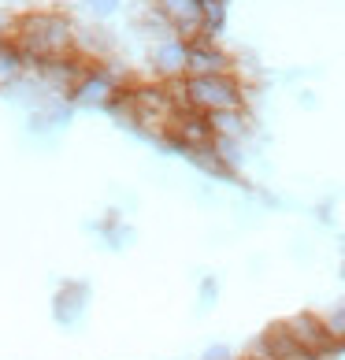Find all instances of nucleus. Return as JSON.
<instances>
[{"instance_id": "obj_1", "label": "nucleus", "mask_w": 345, "mask_h": 360, "mask_svg": "<svg viewBox=\"0 0 345 360\" xmlns=\"http://www.w3.org/2000/svg\"><path fill=\"white\" fill-rule=\"evenodd\" d=\"M8 41L22 52V60L37 68L52 56H67L74 52L78 41V26L67 11L60 8H34V11H19L8 22Z\"/></svg>"}, {"instance_id": "obj_2", "label": "nucleus", "mask_w": 345, "mask_h": 360, "mask_svg": "<svg viewBox=\"0 0 345 360\" xmlns=\"http://www.w3.org/2000/svg\"><path fill=\"white\" fill-rule=\"evenodd\" d=\"M182 108H193L201 115H216V112H234L245 108V82L234 75H201V78H182L175 82Z\"/></svg>"}, {"instance_id": "obj_3", "label": "nucleus", "mask_w": 345, "mask_h": 360, "mask_svg": "<svg viewBox=\"0 0 345 360\" xmlns=\"http://www.w3.org/2000/svg\"><path fill=\"white\" fill-rule=\"evenodd\" d=\"M130 86V75L123 71V63L104 56L97 63H89V71L82 75V82L71 89V108L74 112H108V104Z\"/></svg>"}, {"instance_id": "obj_4", "label": "nucleus", "mask_w": 345, "mask_h": 360, "mask_svg": "<svg viewBox=\"0 0 345 360\" xmlns=\"http://www.w3.org/2000/svg\"><path fill=\"white\" fill-rule=\"evenodd\" d=\"M282 327L289 330V338L297 342V349L308 360H330V356L345 353V345H338L334 338L327 335L320 312H294V316L282 319Z\"/></svg>"}, {"instance_id": "obj_5", "label": "nucleus", "mask_w": 345, "mask_h": 360, "mask_svg": "<svg viewBox=\"0 0 345 360\" xmlns=\"http://www.w3.org/2000/svg\"><path fill=\"white\" fill-rule=\"evenodd\" d=\"M216 141V130H211L208 115L193 112V108H178L175 119H171L167 134H164V149H175V153H197V149H208Z\"/></svg>"}, {"instance_id": "obj_6", "label": "nucleus", "mask_w": 345, "mask_h": 360, "mask_svg": "<svg viewBox=\"0 0 345 360\" xmlns=\"http://www.w3.org/2000/svg\"><path fill=\"white\" fill-rule=\"evenodd\" d=\"M185 63H190V41L167 34V37H156V45L149 52V68L156 75V82H182L185 78Z\"/></svg>"}, {"instance_id": "obj_7", "label": "nucleus", "mask_w": 345, "mask_h": 360, "mask_svg": "<svg viewBox=\"0 0 345 360\" xmlns=\"http://www.w3.org/2000/svg\"><path fill=\"white\" fill-rule=\"evenodd\" d=\"M37 78L56 93V97H63L67 101L71 97V89L82 82V75L89 71V60L86 56H78V52H67V56H52V60H45V63H37Z\"/></svg>"}, {"instance_id": "obj_8", "label": "nucleus", "mask_w": 345, "mask_h": 360, "mask_svg": "<svg viewBox=\"0 0 345 360\" xmlns=\"http://www.w3.org/2000/svg\"><path fill=\"white\" fill-rule=\"evenodd\" d=\"M201 11H204V0H156V15L182 41H197L201 37Z\"/></svg>"}, {"instance_id": "obj_9", "label": "nucleus", "mask_w": 345, "mask_h": 360, "mask_svg": "<svg viewBox=\"0 0 345 360\" xmlns=\"http://www.w3.org/2000/svg\"><path fill=\"white\" fill-rule=\"evenodd\" d=\"M201 75H234V56L211 37H197L190 41V63H185V78Z\"/></svg>"}, {"instance_id": "obj_10", "label": "nucleus", "mask_w": 345, "mask_h": 360, "mask_svg": "<svg viewBox=\"0 0 345 360\" xmlns=\"http://www.w3.org/2000/svg\"><path fill=\"white\" fill-rule=\"evenodd\" d=\"M89 297H93L89 283H82V278H67V283H63L56 293H52V316H56V323L74 327L78 319L86 316Z\"/></svg>"}, {"instance_id": "obj_11", "label": "nucleus", "mask_w": 345, "mask_h": 360, "mask_svg": "<svg viewBox=\"0 0 345 360\" xmlns=\"http://www.w3.org/2000/svg\"><path fill=\"white\" fill-rule=\"evenodd\" d=\"M216 138H230V141H245L249 130H253V119H249V108H234V112H216L208 115Z\"/></svg>"}, {"instance_id": "obj_12", "label": "nucleus", "mask_w": 345, "mask_h": 360, "mask_svg": "<svg viewBox=\"0 0 345 360\" xmlns=\"http://www.w3.org/2000/svg\"><path fill=\"white\" fill-rule=\"evenodd\" d=\"M185 160H190L197 171H204L208 179H219V182H234L237 179V171H230L227 164H223L219 153L211 149V145H208V149H197V153H185Z\"/></svg>"}, {"instance_id": "obj_13", "label": "nucleus", "mask_w": 345, "mask_h": 360, "mask_svg": "<svg viewBox=\"0 0 345 360\" xmlns=\"http://www.w3.org/2000/svg\"><path fill=\"white\" fill-rule=\"evenodd\" d=\"M227 4L223 0H204V11H201V37H211L219 41V34L227 30Z\"/></svg>"}, {"instance_id": "obj_14", "label": "nucleus", "mask_w": 345, "mask_h": 360, "mask_svg": "<svg viewBox=\"0 0 345 360\" xmlns=\"http://www.w3.org/2000/svg\"><path fill=\"white\" fill-rule=\"evenodd\" d=\"M323 316V327H327V335L334 338L338 345H345V301H338V304H330L327 312H320Z\"/></svg>"}, {"instance_id": "obj_15", "label": "nucleus", "mask_w": 345, "mask_h": 360, "mask_svg": "<svg viewBox=\"0 0 345 360\" xmlns=\"http://www.w3.org/2000/svg\"><path fill=\"white\" fill-rule=\"evenodd\" d=\"M78 8H82L89 19H112L115 11L123 8V0H78Z\"/></svg>"}, {"instance_id": "obj_16", "label": "nucleus", "mask_w": 345, "mask_h": 360, "mask_svg": "<svg viewBox=\"0 0 345 360\" xmlns=\"http://www.w3.org/2000/svg\"><path fill=\"white\" fill-rule=\"evenodd\" d=\"M197 301H201V309H211V304L219 301V278L216 275L201 278V286H197Z\"/></svg>"}, {"instance_id": "obj_17", "label": "nucleus", "mask_w": 345, "mask_h": 360, "mask_svg": "<svg viewBox=\"0 0 345 360\" xmlns=\"http://www.w3.org/2000/svg\"><path fill=\"white\" fill-rule=\"evenodd\" d=\"M201 360H242L230 345H223V342H216V345H208V349L201 353Z\"/></svg>"}, {"instance_id": "obj_18", "label": "nucleus", "mask_w": 345, "mask_h": 360, "mask_svg": "<svg viewBox=\"0 0 345 360\" xmlns=\"http://www.w3.org/2000/svg\"><path fill=\"white\" fill-rule=\"evenodd\" d=\"M223 4H230V0H223Z\"/></svg>"}]
</instances>
